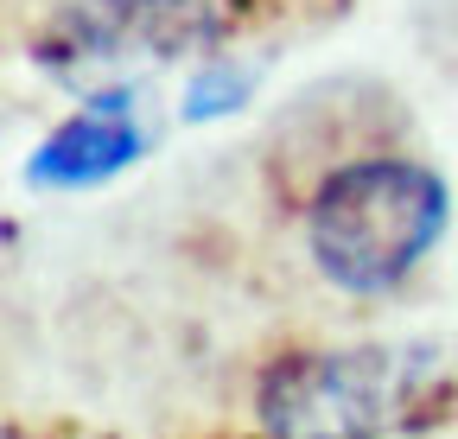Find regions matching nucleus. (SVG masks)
Segmentation results:
<instances>
[{"label":"nucleus","mask_w":458,"mask_h":439,"mask_svg":"<svg viewBox=\"0 0 458 439\" xmlns=\"http://www.w3.org/2000/svg\"><path fill=\"white\" fill-rule=\"evenodd\" d=\"M445 224V185L408 159H363L325 179L312 204V255L337 287L382 293L408 274Z\"/></svg>","instance_id":"obj_1"},{"label":"nucleus","mask_w":458,"mask_h":439,"mask_svg":"<svg viewBox=\"0 0 458 439\" xmlns=\"http://www.w3.org/2000/svg\"><path fill=\"white\" fill-rule=\"evenodd\" d=\"M210 38H216V20L204 0H77L45 32L38 58L57 83L108 96Z\"/></svg>","instance_id":"obj_2"},{"label":"nucleus","mask_w":458,"mask_h":439,"mask_svg":"<svg viewBox=\"0 0 458 439\" xmlns=\"http://www.w3.org/2000/svg\"><path fill=\"white\" fill-rule=\"evenodd\" d=\"M420 382V350H318L261 382L274 439H376Z\"/></svg>","instance_id":"obj_3"},{"label":"nucleus","mask_w":458,"mask_h":439,"mask_svg":"<svg viewBox=\"0 0 458 439\" xmlns=\"http://www.w3.org/2000/svg\"><path fill=\"white\" fill-rule=\"evenodd\" d=\"M140 122H134V102L128 89H108V96H89L83 115H71L64 128H57L38 153L26 179L32 185H51V191H77V185H102L128 166V159H140Z\"/></svg>","instance_id":"obj_4"},{"label":"nucleus","mask_w":458,"mask_h":439,"mask_svg":"<svg viewBox=\"0 0 458 439\" xmlns=\"http://www.w3.org/2000/svg\"><path fill=\"white\" fill-rule=\"evenodd\" d=\"M242 96V77L236 71H210L198 89H191V115H216V108H229Z\"/></svg>","instance_id":"obj_5"}]
</instances>
